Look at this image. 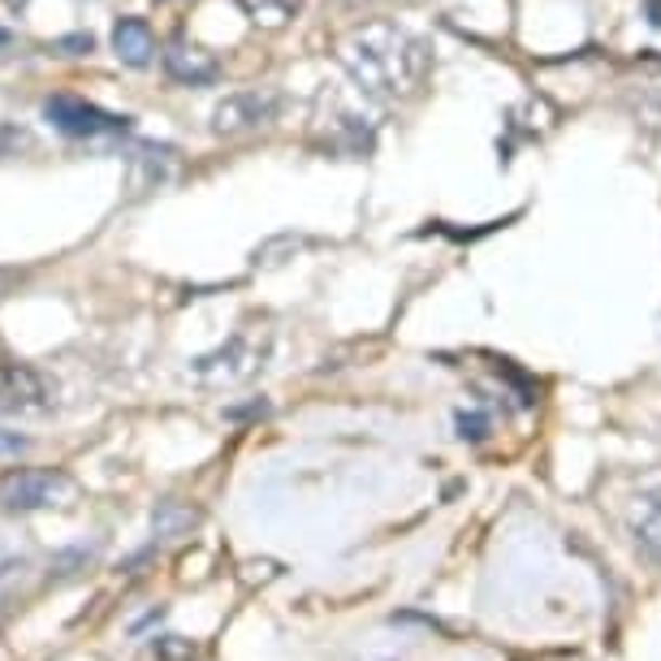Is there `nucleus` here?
I'll list each match as a JSON object with an SVG mask.
<instances>
[{
    "mask_svg": "<svg viewBox=\"0 0 661 661\" xmlns=\"http://www.w3.org/2000/svg\"><path fill=\"white\" fill-rule=\"evenodd\" d=\"M337 61L372 100H406L424 87L432 52L419 35L393 22H363L337 39Z\"/></svg>",
    "mask_w": 661,
    "mask_h": 661,
    "instance_id": "nucleus-1",
    "label": "nucleus"
},
{
    "mask_svg": "<svg viewBox=\"0 0 661 661\" xmlns=\"http://www.w3.org/2000/svg\"><path fill=\"white\" fill-rule=\"evenodd\" d=\"M165 74L178 82V87H212L221 78V61L186 39H173L165 48Z\"/></svg>",
    "mask_w": 661,
    "mask_h": 661,
    "instance_id": "nucleus-9",
    "label": "nucleus"
},
{
    "mask_svg": "<svg viewBox=\"0 0 661 661\" xmlns=\"http://www.w3.org/2000/svg\"><path fill=\"white\" fill-rule=\"evenodd\" d=\"M43 117L52 121V130L69 134V139H104V134H126L130 117L108 113L82 95H52L43 100Z\"/></svg>",
    "mask_w": 661,
    "mask_h": 661,
    "instance_id": "nucleus-4",
    "label": "nucleus"
},
{
    "mask_svg": "<svg viewBox=\"0 0 661 661\" xmlns=\"http://www.w3.org/2000/svg\"><path fill=\"white\" fill-rule=\"evenodd\" d=\"M52 389L30 363H4L0 367V415H35L48 411Z\"/></svg>",
    "mask_w": 661,
    "mask_h": 661,
    "instance_id": "nucleus-7",
    "label": "nucleus"
},
{
    "mask_svg": "<svg viewBox=\"0 0 661 661\" xmlns=\"http://www.w3.org/2000/svg\"><path fill=\"white\" fill-rule=\"evenodd\" d=\"M69 497H74V480L56 467H22L0 480L4 510H48V506H65Z\"/></svg>",
    "mask_w": 661,
    "mask_h": 661,
    "instance_id": "nucleus-3",
    "label": "nucleus"
},
{
    "mask_svg": "<svg viewBox=\"0 0 661 661\" xmlns=\"http://www.w3.org/2000/svg\"><path fill=\"white\" fill-rule=\"evenodd\" d=\"M178 169V152L165 143H134L126 156V191L130 195H147L156 186H165Z\"/></svg>",
    "mask_w": 661,
    "mask_h": 661,
    "instance_id": "nucleus-8",
    "label": "nucleus"
},
{
    "mask_svg": "<svg viewBox=\"0 0 661 661\" xmlns=\"http://www.w3.org/2000/svg\"><path fill=\"white\" fill-rule=\"evenodd\" d=\"M30 450V437H22V432H13V428H0V458H17V454H26Z\"/></svg>",
    "mask_w": 661,
    "mask_h": 661,
    "instance_id": "nucleus-15",
    "label": "nucleus"
},
{
    "mask_svg": "<svg viewBox=\"0 0 661 661\" xmlns=\"http://www.w3.org/2000/svg\"><path fill=\"white\" fill-rule=\"evenodd\" d=\"M312 139L333 156H363V152H372V121L354 108H341L329 95H321L316 117H312Z\"/></svg>",
    "mask_w": 661,
    "mask_h": 661,
    "instance_id": "nucleus-5",
    "label": "nucleus"
},
{
    "mask_svg": "<svg viewBox=\"0 0 661 661\" xmlns=\"http://www.w3.org/2000/svg\"><path fill=\"white\" fill-rule=\"evenodd\" d=\"M269 359V333L260 329H238L230 341H221L217 350L199 354L195 359V380L199 385H217V389H230V385H243L251 380Z\"/></svg>",
    "mask_w": 661,
    "mask_h": 661,
    "instance_id": "nucleus-2",
    "label": "nucleus"
},
{
    "mask_svg": "<svg viewBox=\"0 0 661 661\" xmlns=\"http://www.w3.org/2000/svg\"><path fill=\"white\" fill-rule=\"evenodd\" d=\"M113 52L121 65L130 69H147L156 61V30L147 26V17L139 13H126L113 22Z\"/></svg>",
    "mask_w": 661,
    "mask_h": 661,
    "instance_id": "nucleus-10",
    "label": "nucleus"
},
{
    "mask_svg": "<svg viewBox=\"0 0 661 661\" xmlns=\"http://www.w3.org/2000/svg\"><path fill=\"white\" fill-rule=\"evenodd\" d=\"M649 9H653V26H661V0H649Z\"/></svg>",
    "mask_w": 661,
    "mask_h": 661,
    "instance_id": "nucleus-18",
    "label": "nucleus"
},
{
    "mask_svg": "<svg viewBox=\"0 0 661 661\" xmlns=\"http://www.w3.org/2000/svg\"><path fill=\"white\" fill-rule=\"evenodd\" d=\"M636 541H640L653 558H661V493H653V497L640 502V510H636Z\"/></svg>",
    "mask_w": 661,
    "mask_h": 661,
    "instance_id": "nucleus-12",
    "label": "nucleus"
},
{
    "mask_svg": "<svg viewBox=\"0 0 661 661\" xmlns=\"http://www.w3.org/2000/svg\"><path fill=\"white\" fill-rule=\"evenodd\" d=\"M52 48H56V52H65V56H87V52L95 48V39H91L87 30H78V35H61Z\"/></svg>",
    "mask_w": 661,
    "mask_h": 661,
    "instance_id": "nucleus-14",
    "label": "nucleus"
},
{
    "mask_svg": "<svg viewBox=\"0 0 661 661\" xmlns=\"http://www.w3.org/2000/svg\"><path fill=\"white\" fill-rule=\"evenodd\" d=\"M4 48H13V30H4V26H0V52H4Z\"/></svg>",
    "mask_w": 661,
    "mask_h": 661,
    "instance_id": "nucleus-17",
    "label": "nucleus"
},
{
    "mask_svg": "<svg viewBox=\"0 0 661 661\" xmlns=\"http://www.w3.org/2000/svg\"><path fill=\"white\" fill-rule=\"evenodd\" d=\"M199 523V515L186 506V502H160L156 510H152V528H156V536H165V541H173V536H186L191 528Z\"/></svg>",
    "mask_w": 661,
    "mask_h": 661,
    "instance_id": "nucleus-11",
    "label": "nucleus"
},
{
    "mask_svg": "<svg viewBox=\"0 0 661 661\" xmlns=\"http://www.w3.org/2000/svg\"><path fill=\"white\" fill-rule=\"evenodd\" d=\"M251 22H264V26H282L286 17H295L299 0H243Z\"/></svg>",
    "mask_w": 661,
    "mask_h": 661,
    "instance_id": "nucleus-13",
    "label": "nucleus"
},
{
    "mask_svg": "<svg viewBox=\"0 0 661 661\" xmlns=\"http://www.w3.org/2000/svg\"><path fill=\"white\" fill-rule=\"evenodd\" d=\"M4 4H9V9H22V4H26V0H4Z\"/></svg>",
    "mask_w": 661,
    "mask_h": 661,
    "instance_id": "nucleus-19",
    "label": "nucleus"
},
{
    "mask_svg": "<svg viewBox=\"0 0 661 661\" xmlns=\"http://www.w3.org/2000/svg\"><path fill=\"white\" fill-rule=\"evenodd\" d=\"M282 91L273 87H247V91H234L225 95L217 108H212V134H247V130H260L269 121L282 117Z\"/></svg>",
    "mask_w": 661,
    "mask_h": 661,
    "instance_id": "nucleus-6",
    "label": "nucleus"
},
{
    "mask_svg": "<svg viewBox=\"0 0 661 661\" xmlns=\"http://www.w3.org/2000/svg\"><path fill=\"white\" fill-rule=\"evenodd\" d=\"M458 437H471V441H480L484 437V415H458Z\"/></svg>",
    "mask_w": 661,
    "mask_h": 661,
    "instance_id": "nucleus-16",
    "label": "nucleus"
}]
</instances>
